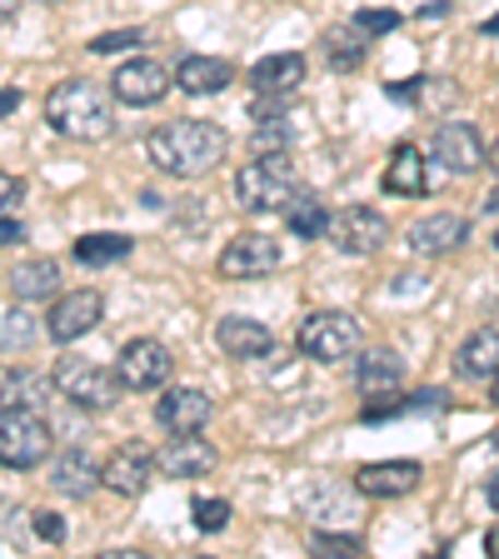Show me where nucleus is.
<instances>
[{
	"mask_svg": "<svg viewBox=\"0 0 499 559\" xmlns=\"http://www.w3.org/2000/svg\"><path fill=\"white\" fill-rule=\"evenodd\" d=\"M230 151V135L210 120H170V126L151 130L145 135V155L161 175H175V180H195V175H210Z\"/></svg>",
	"mask_w": 499,
	"mask_h": 559,
	"instance_id": "nucleus-1",
	"label": "nucleus"
},
{
	"mask_svg": "<svg viewBox=\"0 0 499 559\" xmlns=\"http://www.w3.org/2000/svg\"><path fill=\"white\" fill-rule=\"evenodd\" d=\"M46 126L66 140H81V145L110 140L116 135V100L95 81H60L46 95Z\"/></svg>",
	"mask_w": 499,
	"mask_h": 559,
	"instance_id": "nucleus-2",
	"label": "nucleus"
},
{
	"mask_svg": "<svg viewBox=\"0 0 499 559\" xmlns=\"http://www.w3.org/2000/svg\"><path fill=\"white\" fill-rule=\"evenodd\" d=\"M300 190H305L300 175H295V165L285 155H256L235 175V205L250 210V215H280Z\"/></svg>",
	"mask_w": 499,
	"mask_h": 559,
	"instance_id": "nucleus-3",
	"label": "nucleus"
},
{
	"mask_svg": "<svg viewBox=\"0 0 499 559\" xmlns=\"http://www.w3.org/2000/svg\"><path fill=\"white\" fill-rule=\"evenodd\" d=\"M50 380H56V395H66L75 409H91V415L110 409L120 400V390H126L116 370H105V365H95V360H81V355H60Z\"/></svg>",
	"mask_w": 499,
	"mask_h": 559,
	"instance_id": "nucleus-4",
	"label": "nucleus"
},
{
	"mask_svg": "<svg viewBox=\"0 0 499 559\" xmlns=\"http://www.w3.org/2000/svg\"><path fill=\"white\" fill-rule=\"evenodd\" d=\"M50 454V419L35 405H0V465L35 469Z\"/></svg>",
	"mask_w": 499,
	"mask_h": 559,
	"instance_id": "nucleus-5",
	"label": "nucleus"
},
{
	"mask_svg": "<svg viewBox=\"0 0 499 559\" xmlns=\"http://www.w3.org/2000/svg\"><path fill=\"white\" fill-rule=\"evenodd\" d=\"M295 349L314 365H340L345 355L360 349V320L345 310H314L295 330Z\"/></svg>",
	"mask_w": 499,
	"mask_h": 559,
	"instance_id": "nucleus-6",
	"label": "nucleus"
},
{
	"mask_svg": "<svg viewBox=\"0 0 499 559\" xmlns=\"http://www.w3.org/2000/svg\"><path fill=\"white\" fill-rule=\"evenodd\" d=\"M280 265H285V250H280L275 235L245 230V235H235V240L221 250L215 275H221V280H265V275H275Z\"/></svg>",
	"mask_w": 499,
	"mask_h": 559,
	"instance_id": "nucleus-7",
	"label": "nucleus"
},
{
	"mask_svg": "<svg viewBox=\"0 0 499 559\" xmlns=\"http://www.w3.org/2000/svg\"><path fill=\"white\" fill-rule=\"evenodd\" d=\"M330 245H335L340 255H375V250H384V240H390V221H384L375 205H345L330 215Z\"/></svg>",
	"mask_w": 499,
	"mask_h": 559,
	"instance_id": "nucleus-8",
	"label": "nucleus"
},
{
	"mask_svg": "<svg viewBox=\"0 0 499 559\" xmlns=\"http://www.w3.org/2000/svg\"><path fill=\"white\" fill-rule=\"evenodd\" d=\"M116 374H120V384H126L130 395H145V390H165V384H170V374H175V355L161 345V340L140 335V340H130V345L120 349Z\"/></svg>",
	"mask_w": 499,
	"mask_h": 559,
	"instance_id": "nucleus-9",
	"label": "nucleus"
},
{
	"mask_svg": "<svg viewBox=\"0 0 499 559\" xmlns=\"http://www.w3.org/2000/svg\"><path fill=\"white\" fill-rule=\"evenodd\" d=\"M170 91H175V70L155 56L120 60L116 81H110V95H116L120 105H161Z\"/></svg>",
	"mask_w": 499,
	"mask_h": 559,
	"instance_id": "nucleus-10",
	"label": "nucleus"
},
{
	"mask_svg": "<svg viewBox=\"0 0 499 559\" xmlns=\"http://www.w3.org/2000/svg\"><path fill=\"white\" fill-rule=\"evenodd\" d=\"M155 475H161V454H155L151 444H135V440L120 444V450L100 465V485L110 489V495H126V500L145 495Z\"/></svg>",
	"mask_w": 499,
	"mask_h": 559,
	"instance_id": "nucleus-11",
	"label": "nucleus"
},
{
	"mask_svg": "<svg viewBox=\"0 0 499 559\" xmlns=\"http://www.w3.org/2000/svg\"><path fill=\"white\" fill-rule=\"evenodd\" d=\"M100 314H105V295L100 290H70V295H60V300L50 305L46 335L56 340V345H75L81 335H91V330L100 325Z\"/></svg>",
	"mask_w": 499,
	"mask_h": 559,
	"instance_id": "nucleus-12",
	"label": "nucleus"
},
{
	"mask_svg": "<svg viewBox=\"0 0 499 559\" xmlns=\"http://www.w3.org/2000/svg\"><path fill=\"white\" fill-rule=\"evenodd\" d=\"M210 415H215V400L200 384H175V390L161 395V405H155V425L165 435H200L210 425Z\"/></svg>",
	"mask_w": 499,
	"mask_h": 559,
	"instance_id": "nucleus-13",
	"label": "nucleus"
},
{
	"mask_svg": "<svg viewBox=\"0 0 499 559\" xmlns=\"http://www.w3.org/2000/svg\"><path fill=\"white\" fill-rule=\"evenodd\" d=\"M419 479H425L419 460H370V465H360L349 475V485L360 489L365 500H400V495H409Z\"/></svg>",
	"mask_w": 499,
	"mask_h": 559,
	"instance_id": "nucleus-14",
	"label": "nucleus"
},
{
	"mask_svg": "<svg viewBox=\"0 0 499 559\" xmlns=\"http://www.w3.org/2000/svg\"><path fill=\"white\" fill-rule=\"evenodd\" d=\"M405 240L415 255H454V250L470 240V221L454 215V210H435V215H419V221L409 225Z\"/></svg>",
	"mask_w": 499,
	"mask_h": 559,
	"instance_id": "nucleus-15",
	"label": "nucleus"
},
{
	"mask_svg": "<svg viewBox=\"0 0 499 559\" xmlns=\"http://www.w3.org/2000/svg\"><path fill=\"white\" fill-rule=\"evenodd\" d=\"M435 155H440V165L454 170V175H475L479 165L489 160L479 130L465 126V120H444V126H435Z\"/></svg>",
	"mask_w": 499,
	"mask_h": 559,
	"instance_id": "nucleus-16",
	"label": "nucleus"
},
{
	"mask_svg": "<svg viewBox=\"0 0 499 559\" xmlns=\"http://www.w3.org/2000/svg\"><path fill=\"white\" fill-rule=\"evenodd\" d=\"M400 384H405V360H400L395 349H360V360H355V390H360L370 405L380 400L400 395Z\"/></svg>",
	"mask_w": 499,
	"mask_h": 559,
	"instance_id": "nucleus-17",
	"label": "nucleus"
},
{
	"mask_svg": "<svg viewBox=\"0 0 499 559\" xmlns=\"http://www.w3.org/2000/svg\"><path fill=\"white\" fill-rule=\"evenodd\" d=\"M215 345H221L230 360H265V355H275V330L250 320V314H221Z\"/></svg>",
	"mask_w": 499,
	"mask_h": 559,
	"instance_id": "nucleus-18",
	"label": "nucleus"
},
{
	"mask_svg": "<svg viewBox=\"0 0 499 559\" xmlns=\"http://www.w3.org/2000/svg\"><path fill=\"white\" fill-rule=\"evenodd\" d=\"M221 465V450L200 435H170L161 444V475L165 479H200Z\"/></svg>",
	"mask_w": 499,
	"mask_h": 559,
	"instance_id": "nucleus-19",
	"label": "nucleus"
},
{
	"mask_svg": "<svg viewBox=\"0 0 499 559\" xmlns=\"http://www.w3.org/2000/svg\"><path fill=\"white\" fill-rule=\"evenodd\" d=\"M384 195H400V200H419L430 195V170H425V155H419V145H395V155H390V165H384L380 175Z\"/></svg>",
	"mask_w": 499,
	"mask_h": 559,
	"instance_id": "nucleus-20",
	"label": "nucleus"
},
{
	"mask_svg": "<svg viewBox=\"0 0 499 559\" xmlns=\"http://www.w3.org/2000/svg\"><path fill=\"white\" fill-rule=\"evenodd\" d=\"M235 75L240 70L230 66V60L221 56H186L180 66H175V91H186V95H221L235 85Z\"/></svg>",
	"mask_w": 499,
	"mask_h": 559,
	"instance_id": "nucleus-21",
	"label": "nucleus"
},
{
	"mask_svg": "<svg viewBox=\"0 0 499 559\" xmlns=\"http://www.w3.org/2000/svg\"><path fill=\"white\" fill-rule=\"evenodd\" d=\"M250 91L256 95H295L305 81V56L300 50H280V56H265L250 66Z\"/></svg>",
	"mask_w": 499,
	"mask_h": 559,
	"instance_id": "nucleus-22",
	"label": "nucleus"
},
{
	"mask_svg": "<svg viewBox=\"0 0 499 559\" xmlns=\"http://www.w3.org/2000/svg\"><path fill=\"white\" fill-rule=\"evenodd\" d=\"M95 485H100V465H95L81 444H70V450L56 454V465H50V489H56V495H66V500H85Z\"/></svg>",
	"mask_w": 499,
	"mask_h": 559,
	"instance_id": "nucleus-23",
	"label": "nucleus"
},
{
	"mask_svg": "<svg viewBox=\"0 0 499 559\" xmlns=\"http://www.w3.org/2000/svg\"><path fill=\"white\" fill-rule=\"evenodd\" d=\"M5 285H11V295L21 305H35V300H50V295L60 290V265L56 260H21V265L5 275Z\"/></svg>",
	"mask_w": 499,
	"mask_h": 559,
	"instance_id": "nucleus-24",
	"label": "nucleus"
},
{
	"mask_svg": "<svg viewBox=\"0 0 499 559\" xmlns=\"http://www.w3.org/2000/svg\"><path fill=\"white\" fill-rule=\"evenodd\" d=\"M454 370L465 374V380H495L499 374V325H485L460 345L454 355Z\"/></svg>",
	"mask_w": 499,
	"mask_h": 559,
	"instance_id": "nucleus-25",
	"label": "nucleus"
},
{
	"mask_svg": "<svg viewBox=\"0 0 499 559\" xmlns=\"http://www.w3.org/2000/svg\"><path fill=\"white\" fill-rule=\"evenodd\" d=\"M365 40L370 35L360 31L355 21H345V25H330L325 35H320V50H325V66L330 70H340V75H349V70H360V60H365Z\"/></svg>",
	"mask_w": 499,
	"mask_h": 559,
	"instance_id": "nucleus-26",
	"label": "nucleus"
},
{
	"mask_svg": "<svg viewBox=\"0 0 499 559\" xmlns=\"http://www.w3.org/2000/svg\"><path fill=\"white\" fill-rule=\"evenodd\" d=\"M46 390H56V380L31 365H0V405H35L46 400Z\"/></svg>",
	"mask_w": 499,
	"mask_h": 559,
	"instance_id": "nucleus-27",
	"label": "nucleus"
},
{
	"mask_svg": "<svg viewBox=\"0 0 499 559\" xmlns=\"http://www.w3.org/2000/svg\"><path fill=\"white\" fill-rule=\"evenodd\" d=\"M280 215H285V230L300 235V240H320V235L330 230V210L320 205V195H310V190H300Z\"/></svg>",
	"mask_w": 499,
	"mask_h": 559,
	"instance_id": "nucleus-28",
	"label": "nucleus"
},
{
	"mask_svg": "<svg viewBox=\"0 0 499 559\" xmlns=\"http://www.w3.org/2000/svg\"><path fill=\"white\" fill-rule=\"evenodd\" d=\"M130 250H135V240H130V235H116V230H95V235H81V240H75V260H81V265H116V260H126Z\"/></svg>",
	"mask_w": 499,
	"mask_h": 559,
	"instance_id": "nucleus-29",
	"label": "nucleus"
},
{
	"mask_svg": "<svg viewBox=\"0 0 499 559\" xmlns=\"http://www.w3.org/2000/svg\"><path fill=\"white\" fill-rule=\"evenodd\" d=\"M290 120L285 116H265V120H256V135H250V151L256 155H285L290 151Z\"/></svg>",
	"mask_w": 499,
	"mask_h": 559,
	"instance_id": "nucleus-30",
	"label": "nucleus"
},
{
	"mask_svg": "<svg viewBox=\"0 0 499 559\" xmlns=\"http://www.w3.org/2000/svg\"><path fill=\"white\" fill-rule=\"evenodd\" d=\"M190 520H195L200 535H221L230 524V500H195L190 504Z\"/></svg>",
	"mask_w": 499,
	"mask_h": 559,
	"instance_id": "nucleus-31",
	"label": "nucleus"
},
{
	"mask_svg": "<svg viewBox=\"0 0 499 559\" xmlns=\"http://www.w3.org/2000/svg\"><path fill=\"white\" fill-rule=\"evenodd\" d=\"M35 340V320L25 310H0V349L31 345Z\"/></svg>",
	"mask_w": 499,
	"mask_h": 559,
	"instance_id": "nucleus-32",
	"label": "nucleus"
},
{
	"mask_svg": "<svg viewBox=\"0 0 499 559\" xmlns=\"http://www.w3.org/2000/svg\"><path fill=\"white\" fill-rule=\"evenodd\" d=\"M151 35L140 31V25H126V31H105V35H95L91 40V50L95 56H116V50H135V46H145Z\"/></svg>",
	"mask_w": 499,
	"mask_h": 559,
	"instance_id": "nucleus-33",
	"label": "nucleus"
},
{
	"mask_svg": "<svg viewBox=\"0 0 499 559\" xmlns=\"http://www.w3.org/2000/svg\"><path fill=\"white\" fill-rule=\"evenodd\" d=\"M31 530H35V539H46V545H66V520H60L56 510H35Z\"/></svg>",
	"mask_w": 499,
	"mask_h": 559,
	"instance_id": "nucleus-34",
	"label": "nucleus"
},
{
	"mask_svg": "<svg viewBox=\"0 0 499 559\" xmlns=\"http://www.w3.org/2000/svg\"><path fill=\"white\" fill-rule=\"evenodd\" d=\"M314 555H335V559H349V555H360V539L355 535H314L310 539Z\"/></svg>",
	"mask_w": 499,
	"mask_h": 559,
	"instance_id": "nucleus-35",
	"label": "nucleus"
},
{
	"mask_svg": "<svg viewBox=\"0 0 499 559\" xmlns=\"http://www.w3.org/2000/svg\"><path fill=\"white\" fill-rule=\"evenodd\" d=\"M355 25L365 35H390V31H400V11H355Z\"/></svg>",
	"mask_w": 499,
	"mask_h": 559,
	"instance_id": "nucleus-36",
	"label": "nucleus"
},
{
	"mask_svg": "<svg viewBox=\"0 0 499 559\" xmlns=\"http://www.w3.org/2000/svg\"><path fill=\"white\" fill-rule=\"evenodd\" d=\"M25 200V180L11 170H0V210H15Z\"/></svg>",
	"mask_w": 499,
	"mask_h": 559,
	"instance_id": "nucleus-37",
	"label": "nucleus"
},
{
	"mask_svg": "<svg viewBox=\"0 0 499 559\" xmlns=\"http://www.w3.org/2000/svg\"><path fill=\"white\" fill-rule=\"evenodd\" d=\"M25 240V225L15 221L11 210H0V250H11V245H21Z\"/></svg>",
	"mask_w": 499,
	"mask_h": 559,
	"instance_id": "nucleus-38",
	"label": "nucleus"
},
{
	"mask_svg": "<svg viewBox=\"0 0 499 559\" xmlns=\"http://www.w3.org/2000/svg\"><path fill=\"white\" fill-rule=\"evenodd\" d=\"M485 500H489V510L499 514V469H495V475L485 479Z\"/></svg>",
	"mask_w": 499,
	"mask_h": 559,
	"instance_id": "nucleus-39",
	"label": "nucleus"
},
{
	"mask_svg": "<svg viewBox=\"0 0 499 559\" xmlns=\"http://www.w3.org/2000/svg\"><path fill=\"white\" fill-rule=\"evenodd\" d=\"M11 110H21V91H0V116H11Z\"/></svg>",
	"mask_w": 499,
	"mask_h": 559,
	"instance_id": "nucleus-40",
	"label": "nucleus"
},
{
	"mask_svg": "<svg viewBox=\"0 0 499 559\" xmlns=\"http://www.w3.org/2000/svg\"><path fill=\"white\" fill-rule=\"evenodd\" d=\"M419 15H425V21H435V15H450V0H435V5H425Z\"/></svg>",
	"mask_w": 499,
	"mask_h": 559,
	"instance_id": "nucleus-41",
	"label": "nucleus"
},
{
	"mask_svg": "<svg viewBox=\"0 0 499 559\" xmlns=\"http://www.w3.org/2000/svg\"><path fill=\"white\" fill-rule=\"evenodd\" d=\"M15 5H21V0H0V21H11V15H15Z\"/></svg>",
	"mask_w": 499,
	"mask_h": 559,
	"instance_id": "nucleus-42",
	"label": "nucleus"
},
{
	"mask_svg": "<svg viewBox=\"0 0 499 559\" xmlns=\"http://www.w3.org/2000/svg\"><path fill=\"white\" fill-rule=\"evenodd\" d=\"M479 31H485V35H499V15H489V21L479 25Z\"/></svg>",
	"mask_w": 499,
	"mask_h": 559,
	"instance_id": "nucleus-43",
	"label": "nucleus"
},
{
	"mask_svg": "<svg viewBox=\"0 0 499 559\" xmlns=\"http://www.w3.org/2000/svg\"><path fill=\"white\" fill-rule=\"evenodd\" d=\"M489 400H495V405H499V374H495V380H489Z\"/></svg>",
	"mask_w": 499,
	"mask_h": 559,
	"instance_id": "nucleus-44",
	"label": "nucleus"
},
{
	"mask_svg": "<svg viewBox=\"0 0 499 559\" xmlns=\"http://www.w3.org/2000/svg\"><path fill=\"white\" fill-rule=\"evenodd\" d=\"M489 165H495V175H499V140H495V151H489Z\"/></svg>",
	"mask_w": 499,
	"mask_h": 559,
	"instance_id": "nucleus-45",
	"label": "nucleus"
},
{
	"mask_svg": "<svg viewBox=\"0 0 499 559\" xmlns=\"http://www.w3.org/2000/svg\"><path fill=\"white\" fill-rule=\"evenodd\" d=\"M50 5H60V0H50Z\"/></svg>",
	"mask_w": 499,
	"mask_h": 559,
	"instance_id": "nucleus-46",
	"label": "nucleus"
},
{
	"mask_svg": "<svg viewBox=\"0 0 499 559\" xmlns=\"http://www.w3.org/2000/svg\"><path fill=\"white\" fill-rule=\"evenodd\" d=\"M495 245H499V235H495Z\"/></svg>",
	"mask_w": 499,
	"mask_h": 559,
	"instance_id": "nucleus-47",
	"label": "nucleus"
}]
</instances>
